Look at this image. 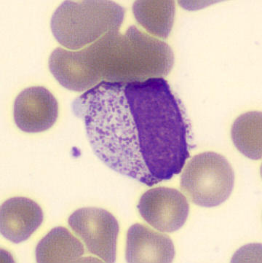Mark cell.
Returning a JSON list of instances; mask_svg holds the SVG:
<instances>
[{
	"label": "cell",
	"instance_id": "9",
	"mask_svg": "<svg viewBox=\"0 0 262 263\" xmlns=\"http://www.w3.org/2000/svg\"><path fill=\"white\" fill-rule=\"evenodd\" d=\"M175 247L169 236L144 224H133L127 233L128 262H172Z\"/></svg>",
	"mask_w": 262,
	"mask_h": 263
},
{
	"label": "cell",
	"instance_id": "5",
	"mask_svg": "<svg viewBox=\"0 0 262 263\" xmlns=\"http://www.w3.org/2000/svg\"><path fill=\"white\" fill-rule=\"evenodd\" d=\"M69 224L91 254L105 262L116 260L119 223L103 209L82 208L71 214Z\"/></svg>",
	"mask_w": 262,
	"mask_h": 263
},
{
	"label": "cell",
	"instance_id": "11",
	"mask_svg": "<svg viewBox=\"0 0 262 263\" xmlns=\"http://www.w3.org/2000/svg\"><path fill=\"white\" fill-rule=\"evenodd\" d=\"M133 11L137 22L151 34L166 39L175 16L173 1H136Z\"/></svg>",
	"mask_w": 262,
	"mask_h": 263
},
{
	"label": "cell",
	"instance_id": "6",
	"mask_svg": "<svg viewBox=\"0 0 262 263\" xmlns=\"http://www.w3.org/2000/svg\"><path fill=\"white\" fill-rule=\"evenodd\" d=\"M142 218L163 233H173L185 226L190 205L185 195L173 188L159 187L149 190L137 205Z\"/></svg>",
	"mask_w": 262,
	"mask_h": 263
},
{
	"label": "cell",
	"instance_id": "1",
	"mask_svg": "<svg viewBox=\"0 0 262 263\" xmlns=\"http://www.w3.org/2000/svg\"><path fill=\"white\" fill-rule=\"evenodd\" d=\"M72 111L102 163L149 187L181 173L194 147L185 105L163 78L100 82Z\"/></svg>",
	"mask_w": 262,
	"mask_h": 263
},
{
	"label": "cell",
	"instance_id": "3",
	"mask_svg": "<svg viewBox=\"0 0 262 263\" xmlns=\"http://www.w3.org/2000/svg\"><path fill=\"white\" fill-rule=\"evenodd\" d=\"M126 10L112 1H66L55 10L50 27L64 48L77 50L119 31Z\"/></svg>",
	"mask_w": 262,
	"mask_h": 263
},
{
	"label": "cell",
	"instance_id": "4",
	"mask_svg": "<svg viewBox=\"0 0 262 263\" xmlns=\"http://www.w3.org/2000/svg\"><path fill=\"white\" fill-rule=\"evenodd\" d=\"M235 185V172L225 157L205 152L193 157L182 172L180 187L194 204L206 208L227 201Z\"/></svg>",
	"mask_w": 262,
	"mask_h": 263
},
{
	"label": "cell",
	"instance_id": "8",
	"mask_svg": "<svg viewBox=\"0 0 262 263\" xmlns=\"http://www.w3.org/2000/svg\"><path fill=\"white\" fill-rule=\"evenodd\" d=\"M43 212L29 198L15 197L5 202L0 210L2 236L15 243L27 241L41 226Z\"/></svg>",
	"mask_w": 262,
	"mask_h": 263
},
{
	"label": "cell",
	"instance_id": "10",
	"mask_svg": "<svg viewBox=\"0 0 262 263\" xmlns=\"http://www.w3.org/2000/svg\"><path fill=\"white\" fill-rule=\"evenodd\" d=\"M84 252L83 243L68 230L56 227L38 243L36 259L41 263L77 262Z\"/></svg>",
	"mask_w": 262,
	"mask_h": 263
},
{
	"label": "cell",
	"instance_id": "2",
	"mask_svg": "<svg viewBox=\"0 0 262 263\" xmlns=\"http://www.w3.org/2000/svg\"><path fill=\"white\" fill-rule=\"evenodd\" d=\"M173 63L174 55L167 43L131 26L125 34L110 31L79 51L56 48L48 65L62 86L83 92L102 81L163 78L171 72Z\"/></svg>",
	"mask_w": 262,
	"mask_h": 263
},
{
	"label": "cell",
	"instance_id": "7",
	"mask_svg": "<svg viewBox=\"0 0 262 263\" xmlns=\"http://www.w3.org/2000/svg\"><path fill=\"white\" fill-rule=\"evenodd\" d=\"M58 116V102L44 87H30L24 90L14 103V121L19 129L27 133L49 129Z\"/></svg>",
	"mask_w": 262,
	"mask_h": 263
},
{
	"label": "cell",
	"instance_id": "12",
	"mask_svg": "<svg viewBox=\"0 0 262 263\" xmlns=\"http://www.w3.org/2000/svg\"><path fill=\"white\" fill-rule=\"evenodd\" d=\"M231 136L235 147L243 155L250 159H261V111H249L237 118L232 125Z\"/></svg>",
	"mask_w": 262,
	"mask_h": 263
}]
</instances>
